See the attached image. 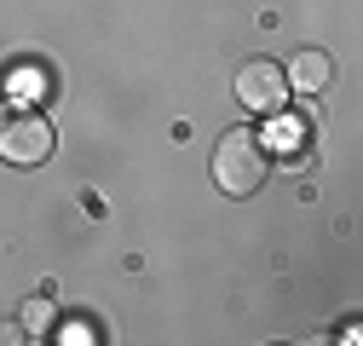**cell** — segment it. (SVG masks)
I'll return each instance as SVG.
<instances>
[{
	"mask_svg": "<svg viewBox=\"0 0 363 346\" xmlns=\"http://www.w3.org/2000/svg\"><path fill=\"white\" fill-rule=\"evenodd\" d=\"M265 167H271L265 139L248 133V127H231V133L219 139V150H213V185L225 196H254L265 185Z\"/></svg>",
	"mask_w": 363,
	"mask_h": 346,
	"instance_id": "obj_1",
	"label": "cell"
},
{
	"mask_svg": "<svg viewBox=\"0 0 363 346\" xmlns=\"http://www.w3.org/2000/svg\"><path fill=\"white\" fill-rule=\"evenodd\" d=\"M52 145H58V133H52V121L40 116V110H12L6 121H0V156H6L12 167L47 162Z\"/></svg>",
	"mask_w": 363,
	"mask_h": 346,
	"instance_id": "obj_2",
	"label": "cell"
},
{
	"mask_svg": "<svg viewBox=\"0 0 363 346\" xmlns=\"http://www.w3.org/2000/svg\"><path fill=\"white\" fill-rule=\"evenodd\" d=\"M237 104L254 110V116H283V104H289V75H283V64L248 58V64L237 69Z\"/></svg>",
	"mask_w": 363,
	"mask_h": 346,
	"instance_id": "obj_3",
	"label": "cell"
},
{
	"mask_svg": "<svg viewBox=\"0 0 363 346\" xmlns=\"http://www.w3.org/2000/svg\"><path fill=\"white\" fill-rule=\"evenodd\" d=\"M283 75H289V86H294V93H323V86L335 81V64H329L323 52H300Z\"/></svg>",
	"mask_w": 363,
	"mask_h": 346,
	"instance_id": "obj_4",
	"label": "cell"
},
{
	"mask_svg": "<svg viewBox=\"0 0 363 346\" xmlns=\"http://www.w3.org/2000/svg\"><path fill=\"white\" fill-rule=\"evenodd\" d=\"M23 329H29V335H47V329H52V300H47V294L23 306Z\"/></svg>",
	"mask_w": 363,
	"mask_h": 346,
	"instance_id": "obj_5",
	"label": "cell"
},
{
	"mask_svg": "<svg viewBox=\"0 0 363 346\" xmlns=\"http://www.w3.org/2000/svg\"><path fill=\"white\" fill-rule=\"evenodd\" d=\"M271 139H277V145H300L306 127H300V121H277V127H271Z\"/></svg>",
	"mask_w": 363,
	"mask_h": 346,
	"instance_id": "obj_6",
	"label": "cell"
},
{
	"mask_svg": "<svg viewBox=\"0 0 363 346\" xmlns=\"http://www.w3.org/2000/svg\"><path fill=\"white\" fill-rule=\"evenodd\" d=\"M6 340H23V335H18V323H0V346H6Z\"/></svg>",
	"mask_w": 363,
	"mask_h": 346,
	"instance_id": "obj_7",
	"label": "cell"
}]
</instances>
